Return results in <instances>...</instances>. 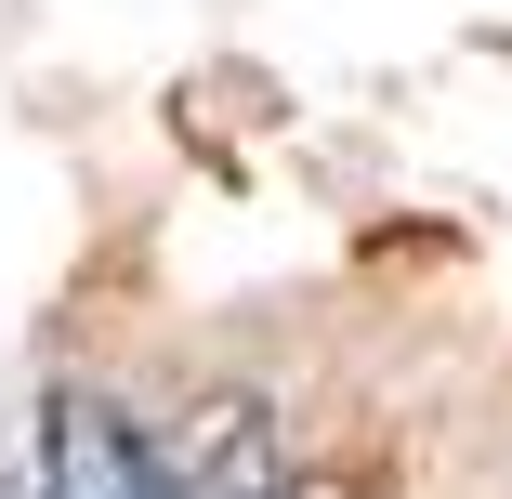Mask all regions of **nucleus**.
I'll return each mask as SVG.
<instances>
[{"label":"nucleus","instance_id":"nucleus-1","mask_svg":"<svg viewBox=\"0 0 512 499\" xmlns=\"http://www.w3.org/2000/svg\"><path fill=\"white\" fill-rule=\"evenodd\" d=\"M158 499H302V486H289V460H276L250 394H211V408L184 421V447L158 460Z\"/></svg>","mask_w":512,"mask_h":499}]
</instances>
